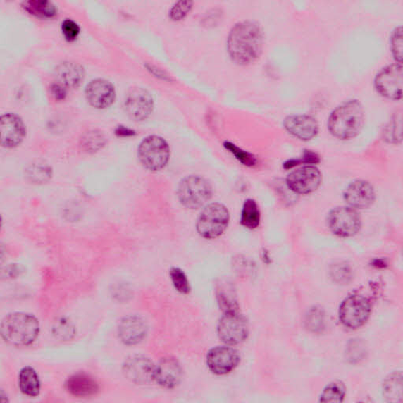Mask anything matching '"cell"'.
<instances>
[{
    "instance_id": "obj_21",
    "label": "cell",
    "mask_w": 403,
    "mask_h": 403,
    "mask_svg": "<svg viewBox=\"0 0 403 403\" xmlns=\"http://www.w3.org/2000/svg\"><path fill=\"white\" fill-rule=\"evenodd\" d=\"M66 390L76 397H89L96 395L99 389L97 381L85 373L71 376L66 383Z\"/></svg>"
},
{
    "instance_id": "obj_27",
    "label": "cell",
    "mask_w": 403,
    "mask_h": 403,
    "mask_svg": "<svg viewBox=\"0 0 403 403\" xmlns=\"http://www.w3.org/2000/svg\"><path fill=\"white\" fill-rule=\"evenodd\" d=\"M218 299L224 312L238 310L233 287L230 284H221L218 288Z\"/></svg>"
},
{
    "instance_id": "obj_38",
    "label": "cell",
    "mask_w": 403,
    "mask_h": 403,
    "mask_svg": "<svg viewBox=\"0 0 403 403\" xmlns=\"http://www.w3.org/2000/svg\"><path fill=\"white\" fill-rule=\"evenodd\" d=\"M362 345V342L359 340H354L352 345L348 346L347 355L349 360L354 362L355 360L360 361L364 359L366 353V348Z\"/></svg>"
},
{
    "instance_id": "obj_37",
    "label": "cell",
    "mask_w": 403,
    "mask_h": 403,
    "mask_svg": "<svg viewBox=\"0 0 403 403\" xmlns=\"http://www.w3.org/2000/svg\"><path fill=\"white\" fill-rule=\"evenodd\" d=\"M193 2L180 1L174 5L170 11V17L173 21L184 19L192 9Z\"/></svg>"
},
{
    "instance_id": "obj_5",
    "label": "cell",
    "mask_w": 403,
    "mask_h": 403,
    "mask_svg": "<svg viewBox=\"0 0 403 403\" xmlns=\"http://www.w3.org/2000/svg\"><path fill=\"white\" fill-rule=\"evenodd\" d=\"M213 196V187L207 180L192 175L184 178L178 186V197L187 209L197 210L209 202Z\"/></svg>"
},
{
    "instance_id": "obj_28",
    "label": "cell",
    "mask_w": 403,
    "mask_h": 403,
    "mask_svg": "<svg viewBox=\"0 0 403 403\" xmlns=\"http://www.w3.org/2000/svg\"><path fill=\"white\" fill-rule=\"evenodd\" d=\"M105 143L104 134L97 130L86 132L80 139V147L86 152H96L102 149Z\"/></svg>"
},
{
    "instance_id": "obj_18",
    "label": "cell",
    "mask_w": 403,
    "mask_h": 403,
    "mask_svg": "<svg viewBox=\"0 0 403 403\" xmlns=\"http://www.w3.org/2000/svg\"><path fill=\"white\" fill-rule=\"evenodd\" d=\"M183 371L175 359L165 358L154 366V381L164 388L177 387L182 378Z\"/></svg>"
},
{
    "instance_id": "obj_19",
    "label": "cell",
    "mask_w": 403,
    "mask_h": 403,
    "mask_svg": "<svg viewBox=\"0 0 403 403\" xmlns=\"http://www.w3.org/2000/svg\"><path fill=\"white\" fill-rule=\"evenodd\" d=\"M286 130L301 140L308 141L318 135L319 126L317 120L309 116H292L285 118Z\"/></svg>"
},
{
    "instance_id": "obj_32",
    "label": "cell",
    "mask_w": 403,
    "mask_h": 403,
    "mask_svg": "<svg viewBox=\"0 0 403 403\" xmlns=\"http://www.w3.org/2000/svg\"><path fill=\"white\" fill-rule=\"evenodd\" d=\"M384 140L389 143L398 144L402 140V116H396L389 123L384 131Z\"/></svg>"
},
{
    "instance_id": "obj_12",
    "label": "cell",
    "mask_w": 403,
    "mask_h": 403,
    "mask_svg": "<svg viewBox=\"0 0 403 403\" xmlns=\"http://www.w3.org/2000/svg\"><path fill=\"white\" fill-rule=\"evenodd\" d=\"M124 106L128 116L141 122L151 116L154 108L153 99L145 89L134 88L127 93Z\"/></svg>"
},
{
    "instance_id": "obj_17",
    "label": "cell",
    "mask_w": 403,
    "mask_h": 403,
    "mask_svg": "<svg viewBox=\"0 0 403 403\" xmlns=\"http://www.w3.org/2000/svg\"><path fill=\"white\" fill-rule=\"evenodd\" d=\"M87 100L94 107L104 109L116 99V89L113 85L104 79L92 80L85 90Z\"/></svg>"
},
{
    "instance_id": "obj_25",
    "label": "cell",
    "mask_w": 403,
    "mask_h": 403,
    "mask_svg": "<svg viewBox=\"0 0 403 403\" xmlns=\"http://www.w3.org/2000/svg\"><path fill=\"white\" fill-rule=\"evenodd\" d=\"M261 213L256 201L248 199L244 202L241 212L240 223L249 230H254L260 225Z\"/></svg>"
},
{
    "instance_id": "obj_29",
    "label": "cell",
    "mask_w": 403,
    "mask_h": 403,
    "mask_svg": "<svg viewBox=\"0 0 403 403\" xmlns=\"http://www.w3.org/2000/svg\"><path fill=\"white\" fill-rule=\"evenodd\" d=\"M306 326L308 330L314 333H321L326 328V314L319 307H314L306 316Z\"/></svg>"
},
{
    "instance_id": "obj_7",
    "label": "cell",
    "mask_w": 403,
    "mask_h": 403,
    "mask_svg": "<svg viewBox=\"0 0 403 403\" xmlns=\"http://www.w3.org/2000/svg\"><path fill=\"white\" fill-rule=\"evenodd\" d=\"M170 156V147L162 137H147L139 146L140 162L147 170L159 171L163 169L169 162Z\"/></svg>"
},
{
    "instance_id": "obj_31",
    "label": "cell",
    "mask_w": 403,
    "mask_h": 403,
    "mask_svg": "<svg viewBox=\"0 0 403 403\" xmlns=\"http://www.w3.org/2000/svg\"><path fill=\"white\" fill-rule=\"evenodd\" d=\"M25 8L32 15L42 18H52L56 15V6L49 1L32 0L25 3Z\"/></svg>"
},
{
    "instance_id": "obj_13",
    "label": "cell",
    "mask_w": 403,
    "mask_h": 403,
    "mask_svg": "<svg viewBox=\"0 0 403 403\" xmlns=\"http://www.w3.org/2000/svg\"><path fill=\"white\" fill-rule=\"evenodd\" d=\"M206 362L212 373L225 375L232 372L239 366L240 356L233 347H217L208 353Z\"/></svg>"
},
{
    "instance_id": "obj_40",
    "label": "cell",
    "mask_w": 403,
    "mask_h": 403,
    "mask_svg": "<svg viewBox=\"0 0 403 403\" xmlns=\"http://www.w3.org/2000/svg\"><path fill=\"white\" fill-rule=\"evenodd\" d=\"M62 30L66 39H68L69 42L75 40L80 32L78 25L70 19L65 20L63 23Z\"/></svg>"
},
{
    "instance_id": "obj_26",
    "label": "cell",
    "mask_w": 403,
    "mask_h": 403,
    "mask_svg": "<svg viewBox=\"0 0 403 403\" xmlns=\"http://www.w3.org/2000/svg\"><path fill=\"white\" fill-rule=\"evenodd\" d=\"M51 169L48 164L37 163L32 164L26 170V177L33 184H44L51 178Z\"/></svg>"
},
{
    "instance_id": "obj_11",
    "label": "cell",
    "mask_w": 403,
    "mask_h": 403,
    "mask_svg": "<svg viewBox=\"0 0 403 403\" xmlns=\"http://www.w3.org/2000/svg\"><path fill=\"white\" fill-rule=\"evenodd\" d=\"M322 176L317 167L306 166L292 171L287 178L288 189L300 194H310L318 189Z\"/></svg>"
},
{
    "instance_id": "obj_8",
    "label": "cell",
    "mask_w": 403,
    "mask_h": 403,
    "mask_svg": "<svg viewBox=\"0 0 403 403\" xmlns=\"http://www.w3.org/2000/svg\"><path fill=\"white\" fill-rule=\"evenodd\" d=\"M218 337L228 346L244 342L249 335V326L244 315L238 310L224 312L218 326Z\"/></svg>"
},
{
    "instance_id": "obj_6",
    "label": "cell",
    "mask_w": 403,
    "mask_h": 403,
    "mask_svg": "<svg viewBox=\"0 0 403 403\" xmlns=\"http://www.w3.org/2000/svg\"><path fill=\"white\" fill-rule=\"evenodd\" d=\"M230 221V213L225 206L211 204L201 212L197 221V231L202 237L216 239L225 232Z\"/></svg>"
},
{
    "instance_id": "obj_42",
    "label": "cell",
    "mask_w": 403,
    "mask_h": 403,
    "mask_svg": "<svg viewBox=\"0 0 403 403\" xmlns=\"http://www.w3.org/2000/svg\"><path fill=\"white\" fill-rule=\"evenodd\" d=\"M52 93L56 99H63L66 95V91L64 87L58 84L52 86Z\"/></svg>"
},
{
    "instance_id": "obj_14",
    "label": "cell",
    "mask_w": 403,
    "mask_h": 403,
    "mask_svg": "<svg viewBox=\"0 0 403 403\" xmlns=\"http://www.w3.org/2000/svg\"><path fill=\"white\" fill-rule=\"evenodd\" d=\"M376 198L373 187L368 181H354L345 193V199L348 206L354 210L366 209L373 205Z\"/></svg>"
},
{
    "instance_id": "obj_20",
    "label": "cell",
    "mask_w": 403,
    "mask_h": 403,
    "mask_svg": "<svg viewBox=\"0 0 403 403\" xmlns=\"http://www.w3.org/2000/svg\"><path fill=\"white\" fill-rule=\"evenodd\" d=\"M120 338L126 345H135L142 340L147 333V326L142 318L130 316L120 322L118 328Z\"/></svg>"
},
{
    "instance_id": "obj_9",
    "label": "cell",
    "mask_w": 403,
    "mask_h": 403,
    "mask_svg": "<svg viewBox=\"0 0 403 403\" xmlns=\"http://www.w3.org/2000/svg\"><path fill=\"white\" fill-rule=\"evenodd\" d=\"M328 224L335 236L347 238L359 232L361 221L357 211L350 206H341L329 213Z\"/></svg>"
},
{
    "instance_id": "obj_35",
    "label": "cell",
    "mask_w": 403,
    "mask_h": 403,
    "mask_svg": "<svg viewBox=\"0 0 403 403\" xmlns=\"http://www.w3.org/2000/svg\"><path fill=\"white\" fill-rule=\"evenodd\" d=\"M331 277L338 284H346L352 280V273L350 266L345 264H335L331 268Z\"/></svg>"
},
{
    "instance_id": "obj_36",
    "label": "cell",
    "mask_w": 403,
    "mask_h": 403,
    "mask_svg": "<svg viewBox=\"0 0 403 403\" xmlns=\"http://www.w3.org/2000/svg\"><path fill=\"white\" fill-rule=\"evenodd\" d=\"M391 49L393 56L399 64H402V26L396 28L392 36Z\"/></svg>"
},
{
    "instance_id": "obj_10",
    "label": "cell",
    "mask_w": 403,
    "mask_h": 403,
    "mask_svg": "<svg viewBox=\"0 0 403 403\" xmlns=\"http://www.w3.org/2000/svg\"><path fill=\"white\" fill-rule=\"evenodd\" d=\"M376 89L382 97L399 100L402 97V66L395 63L385 67L375 78Z\"/></svg>"
},
{
    "instance_id": "obj_39",
    "label": "cell",
    "mask_w": 403,
    "mask_h": 403,
    "mask_svg": "<svg viewBox=\"0 0 403 403\" xmlns=\"http://www.w3.org/2000/svg\"><path fill=\"white\" fill-rule=\"evenodd\" d=\"M320 162V159L317 154L311 151H306L304 154V158L301 160H291L288 161L284 164L285 169H291V168L300 165L302 163L306 164H316Z\"/></svg>"
},
{
    "instance_id": "obj_33",
    "label": "cell",
    "mask_w": 403,
    "mask_h": 403,
    "mask_svg": "<svg viewBox=\"0 0 403 403\" xmlns=\"http://www.w3.org/2000/svg\"><path fill=\"white\" fill-rule=\"evenodd\" d=\"M170 274L173 285L178 292L183 294L190 292V281L182 270L179 268H173Z\"/></svg>"
},
{
    "instance_id": "obj_2",
    "label": "cell",
    "mask_w": 403,
    "mask_h": 403,
    "mask_svg": "<svg viewBox=\"0 0 403 403\" xmlns=\"http://www.w3.org/2000/svg\"><path fill=\"white\" fill-rule=\"evenodd\" d=\"M365 114L359 100L346 101L335 108L328 118L329 131L340 140L357 137L364 125Z\"/></svg>"
},
{
    "instance_id": "obj_30",
    "label": "cell",
    "mask_w": 403,
    "mask_h": 403,
    "mask_svg": "<svg viewBox=\"0 0 403 403\" xmlns=\"http://www.w3.org/2000/svg\"><path fill=\"white\" fill-rule=\"evenodd\" d=\"M346 388L340 381H335L329 384L321 393V402H342L345 400Z\"/></svg>"
},
{
    "instance_id": "obj_15",
    "label": "cell",
    "mask_w": 403,
    "mask_h": 403,
    "mask_svg": "<svg viewBox=\"0 0 403 403\" xmlns=\"http://www.w3.org/2000/svg\"><path fill=\"white\" fill-rule=\"evenodd\" d=\"M154 366L143 356H133L125 361L124 373L125 377L137 385H149L154 381Z\"/></svg>"
},
{
    "instance_id": "obj_16",
    "label": "cell",
    "mask_w": 403,
    "mask_h": 403,
    "mask_svg": "<svg viewBox=\"0 0 403 403\" xmlns=\"http://www.w3.org/2000/svg\"><path fill=\"white\" fill-rule=\"evenodd\" d=\"M1 144L5 147L12 149L23 142L25 136V127L23 120L16 114L6 113L0 120Z\"/></svg>"
},
{
    "instance_id": "obj_24",
    "label": "cell",
    "mask_w": 403,
    "mask_h": 403,
    "mask_svg": "<svg viewBox=\"0 0 403 403\" xmlns=\"http://www.w3.org/2000/svg\"><path fill=\"white\" fill-rule=\"evenodd\" d=\"M402 376L395 373L389 376L383 385V394L388 402H402Z\"/></svg>"
},
{
    "instance_id": "obj_1",
    "label": "cell",
    "mask_w": 403,
    "mask_h": 403,
    "mask_svg": "<svg viewBox=\"0 0 403 403\" xmlns=\"http://www.w3.org/2000/svg\"><path fill=\"white\" fill-rule=\"evenodd\" d=\"M264 46L263 30L259 23L244 21L235 25L228 35V55L235 63L247 66L259 58Z\"/></svg>"
},
{
    "instance_id": "obj_41",
    "label": "cell",
    "mask_w": 403,
    "mask_h": 403,
    "mask_svg": "<svg viewBox=\"0 0 403 403\" xmlns=\"http://www.w3.org/2000/svg\"><path fill=\"white\" fill-rule=\"evenodd\" d=\"M119 137H130L136 135V132L124 126H118L116 131Z\"/></svg>"
},
{
    "instance_id": "obj_22",
    "label": "cell",
    "mask_w": 403,
    "mask_h": 403,
    "mask_svg": "<svg viewBox=\"0 0 403 403\" xmlns=\"http://www.w3.org/2000/svg\"><path fill=\"white\" fill-rule=\"evenodd\" d=\"M58 85L64 88H77L83 82L85 70L82 66L73 62H64L56 70Z\"/></svg>"
},
{
    "instance_id": "obj_3",
    "label": "cell",
    "mask_w": 403,
    "mask_h": 403,
    "mask_svg": "<svg viewBox=\"0 0 403 403\" xmlns=\"http://www.w3.org/2000/svg\"><path fill=\"white\" fill-rule=\"evenodd\" d=\"M39 333V321L30 314L12 313L6 316L2 321V337L13 346L31 345L37 338Z\"/></svg>"
},
{
    "instance_id": "obj_4",
    "label": "cell",
    "mask_w": 403,
    "mask_h": 403,
    "mask_svg": "<svg viewBox=\"0 0 403 403\" xmlns=\"http://www.w3.org/2000/svg\"><path fill=\"white\" fill-rule=\"evenodd\" d=\"M373 299L366 291H356L342 301L339 318L342 326L352 330L364 326L372 313Z\"/></svg>"
},
{
    "instance_id": "obj_23",
    "label": "cell",
    "mask_w": 403,
    "mask_h": 403,
    "mask_svg": "<svg viewBox=\"0 0 403 403\" xmlns=\"http://www.w3.org/2000/svg\"><path fill=\"white\" fill-rule=\"evenodd\" d=\"M20 390L30 397H36L40 392V381L37 373L31 367H25L19 374Z\"/></svg>"
},
{
    "instance_id": "obj_34",
    "label": "cell",
    "mask_w": 403,
    "mask_h": 403,
    "mask_svg": "<svg viewBox=\"0 0 403 403\" xmlns=\"http://www.w3.org/2000/svg\"><path fill=\"white\" fill-rule=\"evenodd\" d=\"M224 146L242 164L249 167L256 165L257 159L252 154L242 150L237 145L230 142H225Z\"/></svg>"
}]
</instances>
